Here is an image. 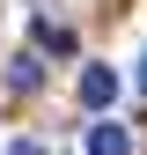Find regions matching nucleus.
<instances>
[{"mask_svg":"<svg viewBox=\"0 0 147 155\" xmlns=\"http://www.w3.org/2000/svg\"><path fill=\"white\" fill-rule=\"evenodd\" d=\"M140 104H147V59H140Z\"/></svg>","mask_w":147,"mask_h":155,"instance_id":"obj_5","label":"nucleus"},{"mask_svg":"<svg viewBox=\"0 0 147 155\" xmlns=\"http://www.w3.org/2000/svg\"><path fill=\"white\" fill-rule=\"evenodd\" d=\"M15 155H37V140H15Z\"/></svg>","mask_w":147,"mask_h":155,"instance_id":"obj_4","label":"nucleus"},{"mask_svg":"<svg viewBox=\"0 0 147 155\" xmlns=\"http://www.w3.org/2000/svg\"><path fill=\"white\" fill-rule=\"evenodd\" d=\"M88 155H133V133H125L118 118H103V126H88Z\"/></svg>","mask_w":147,"mask_h":155,"instance_id":"obj_2","label":"nucleus"},{"mask_svg":"<svg viewBox=\"0 0 147 155\" xmlns=\"http://www.w3.org/2000/svg\"><path fill=\"white\" fill-rule=\"evenodd\" d=\"M37 81H44V67H37V59H30V52H22V59H15V67H8V89H37Z\"/></svg>","mask_w":147,"mask_h":155,"instance_id":"obj_3","label":"nucleus"},{"mask_svg":"<svg viewBox=\"0 0 147 155\" xmlns=\"http://www.w3.org/2000/svg\"><path fill=\"white\" fill-rule=\"evenodd\" d=\"M81 104L88 111H110V104H118V74H110V67H81Z\"/></svg>","mask_w":147,"mask_h":155,"instance_id":"obj_1","label":"nucleus"}]
</instances>
